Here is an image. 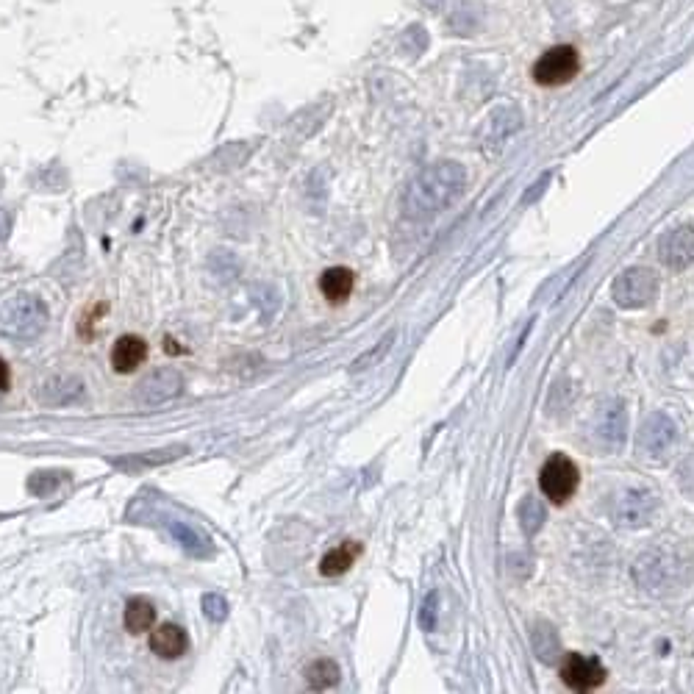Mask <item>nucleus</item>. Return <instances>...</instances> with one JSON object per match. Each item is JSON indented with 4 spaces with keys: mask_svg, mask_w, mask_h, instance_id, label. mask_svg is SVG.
Listing matches in <instances>:
<instances>
[{
    "mask_svg": "<svg viewBox=\"0 0 694 694\" xmlns=\"http://www.w3.org/2000/svg\"><path fill=\"white\" fill-rule=\"evenodd\" d=\"M467 184L464 167L456 162H442L422 170L406 189L403 209L411 220H425L434 217L439 211L450 209L461 198Z\"/></svg>",
    "mask_w": 694,
    "mask_h": 694,
    "instance_id": "1",
    "label": "nucleus"
},
{
    "mask_svg": "<svg viewBox=\"0 0 694 694\" xmlns=\"http://www.w3.org/2000/svg\"><path fill=\"white\" fill-rule=\"evenodd\" d=\"M48 325V306L34 295H14L0 306V336L9 342H34Z\"/></svg>",
    "mask_w": 694,
    "mask_h": 694,
    "instance_id": "2",
    "label": "nucleus"
},
{
    "mask_svg": "<svg viewBox=\"0 0 694 694\" xmlns=\"http://www.w3.org/2000/svg\"><path fill=\"white\" fill-rule=\"evenodd\" d=\"M581 70V56L572 45H558L542 53L533 64V81L542 87H561L570 84L572 78Z\"/></svg>",
    "mask_w": 694,
    "mask_h": 694,
    "instance_id": "3",
    "label": "nucleus"
},
{
    "mask_svg": "<svg viewBox=\"0 0 694 694\" xmlns=\"http://www.w3.org/2000/svg\"><path fill=\"white\" fill-rule=\"evenodd\" d=\"M658 295V278L647 267H631L617 275L611 286V298L620 303L622 309H642Z\"/></svg>",
    "mask_w": 694,
    "mask_h": 694,
    "instance_id": "4",
    "label": "nucleus"
},
{
    "mask_svg": "<svg viewBox=\"0 0 694 694\" xmlns=\"http://www.w3.org/2000/svg\"><path fill=\"white\" fill-rule=\"evenodd\" d=\"M578 484H581V472L575 467V461L570 456H564V453L550 456L542 472H539V486L553 503H567L575 495Z\"/></svg>",
    "mask_w": 694,
    "mask_h": 694,
    "instance_id": "5",
    "label": "nucleus"
},
{
    "mask_svg": "<svg viewBox=\"0 0 694 694\" xmlns=\"http://www.w3.org/2000/svg\"><path fill=\"white\" fill-rule=\"evenodd\" d=\"M678 572H681V564L664 553V550H653V553H645V556L636 561V581L642 589L653 592V595H661V592H670L672 586L678 583Z\"/></svg>",
    "mask_w": 694,
    "mask_h": 694,
    "instance_id": "6",
    "label": "nucleus"
},
{
    "mask_svg": "<svg viewBox=\"0 0 694 694\" xmlns=\"http://www.w3.org/2000/svg\"><path fill=\"white\" fill-rule=\"evenodd\" d=\"M656 511V495L647 492V489H628V492H620L611 503V520L620 528H628V531H636V528H645L650 517Z\"/></svg>",
    "mask_w": 694,
    "mask_h": 694,
    "instance_id": "7",
    "label": "nucleus"
},
{
    "mask_svg": "<svg viewBox=\"0 0 694 694\" xmlns=\"http://www.w3.org/2000/svg\"><path fill=\"white\" fill-rule=\"evenodd\" d=\"M675 422L664 414V411H653L650 417H645L639 436H636V450L645 459H664L670 453V447L675 445Z\"/></svg>",
    "mask_w": 694,
    "mask_h": 694,
    "instance_id": "8",
    "label": "nucleus"
},
{
    "mask_svg": "<svg viewBox=\"0 0 694 694\" xmlns=\"http://www.w3.org/2000/svg\"><path fill=\"white\" fill-rule=\"evenodd\" d=\"M561 678L567 686L578 689V692H592L600 683L606 681V667L592 656H581V653H570L561 661Z\"/></svg>",
    "mask_w": 694,
    "mask_h": 694,
    "instance_id": "9",
    "label": "nucleus"
},
{
    "mask_svg": "<svg viewBox=\"0 0 694 694\" xmlns=\"http://www.w3.org/2000/svg\"><path fill=\"white\" fill-rule=\"evenodd\" d=\"M595 442L606 450H620L628 434V414L622 409V403H606L603 409L597 411V420L592 425Z\"/></svg>",
    "mask_w": 694,
    "mask_h": 694,
    "instance_id": "10",
    "label": "nucleus"
},
{
    "mask_svg": "<svg viewBox=\"0 0 694 694\" xmlns=\"http://www.w3.org/2000/svg\"><path fill=\"white\" fill-rule=\"evenodd\" d=\"M658 256L672 270H683L694 261V231L689 225H681L670 234L661 236L658 242Z\"/></svg>",
    "mask_w": 694,
    "mask_h": 694,
    "instance_id": "11",
    "label": "nucleus"
},
{
    "mask_svg": "<svg viewBox=\"0 0 694 694\" xmlns=\"http://www.w3.org/2000/svg\"><path fill=\"white\" fill-rule=\"evenodd\" d=\"M178 389H181V375L178 372L170 370V367L156 370L137 386V403L142 409H153V406H159L164 400L178 395Z\"/></svg>",
    "mask_w": 694,
    "mask_h": 694,
    "instance_id": "12",
    "label": "nucleus"
},
{
    "mask_svg": "<svg viewBox=\"0 0 694 694\" xmlns=\"http://www.w3.org/2000/svg\"><path fill=\"white\" fill-rule=\"evenodd\" d=\"M145 359H148V345H145L142 336H120V339L114 342L112 367L120 372V375L134 372Z\"/></svg>",
    "mask_w": 694,
    "mask_h": 694,
    "instance_id": "13",
    "label": "nucleus"
},
{
    "mask_svg": "<svg viewBox=\"0 0 694 694\" xmlns=\"http://www.w3.org/2000/svg\"><path fill=\"white\" fill-rule=\"evenodd\" d=\"M186 647H189V636L181 625H173V622H164L159 625L153 636H150V650L159 658H178L184 656Z\"/></svg>",
    "mask_w": 694,
    "mask_h": 694,
    "instance_id": "14",
    "label": "nucleus"
},
{
    "mask_svg": "<svg viewBox=\"0 0 694 694\" xmlns=\"http://www.w3.org/2000/svg\"><path fill=\"white\" fill-rule=\"evenodd\" d=\"M84 392V384L73 378V375H64V378H50L48 384L42 386L39 392V400L48 403V406H64V403H73Z\"/></svg>",
    "mask_w": 694,
    "mask_h": 694,
    "instance_id": "15",
    "label": "nucleus"
},
{
    "mask_svg": "<svg viewBox=\"0 0 694 694\" xmlns=\"http://www.w3.org/2000/svg\"><path fill=\"white\" fill-rule=\"evenodd\" d=\"M167 528H170V533H173V539L178 542V545L184 547L189 556L195 558H209L211 553H214V547H211V542L203 536V533H198L195 528H189L186 522L181 520H167Z\"/></svg>",
    "mask_w": 694,
    "mask_h": 694,
    "instance_id": "16",
    "label": "nucleus"
},
{
    "mask_svg": "<svg viewBox=\"0 0 694 694\" xmlns=\"http://www.w3.org/2000/svg\"><path fill=\"white\" fill-rule=\"evenodd\" d=\"M359 553H361L359 542H345V545L334 547V550H328V553L323 556V561H320V572H323L325 578L345 575V572L353 567V561L359 558Z\"/></svg>",
    "mask_w": 694,
    "mask_h": 694,
    "instance_id": "17",
    "label": "nucleus"
},
{
    "mask_svg": "<svg viewBox=\"0 0 694 694\" xmlns=\"http://www.w3.org/2000/svg\"><path fill=\"white\" fill-rule=\"evenodd\" d=\"M353 284H356V275L350 273L347 267H331V270H325L320 275V292L334 303H342L353 292Z\"/></svg>",
    "mask_w": 694,
    "mask_h": 694,
    "instance_id": "18",
    "label": "nucleus"
},
{
    "mask_svg": "<svg viewBox=\"0 0 694 694\" xmlns=\"http://www.w3.org/2000/svg\"><path fill=\"white\" fill-rule=\"evenodd\" d=\"M123 622L131 633L150 631L153 622H156V606H153L150 600H145V597H134V600H128V606H125Z\"/></svg>",
    "mask_w": 694,
    "mask_h": 694,
    "instance_id": "19",
    "label": "nucleus"
},
{
    "mask_svg": "<svg viewBox=\"0 0 694 694\" xmlns=\"http://www.w3.org/2000/svg\"><path fill=\"white\" fill-rule=\"evenodd\" d=\"M306 681H309L311 689H328V686H334L339 681V667H336L334 661H328V658L314 661L309 670H306Z\"/></svg>",
    "mask_w": 694,
    "mask_h": 694,
    "instance_id": "20",
    "label": "nucleus"
},
{
    "mask_svg": "<svg viewBox=\"0 0 694 694\" xmlns=\"http://www.w3.org/2000/svg\"><path fill=\"white\" fill-rule=\"evenodd\" d=\"M520 520H522V531L533 536V533L542 528V520H545V509L539 506V500L533 497H525L520 506Z\"/></svg>",
    "mask_w": 694,
    "mask_h": 694,
    "instance_id": "21",
    "label": "nucleus"
},
{
    "mask_svg": "<svg viewBox=\"0 0 694 694\" xmlns=\"http://www.w3.org/2000/svg\"><path fill=\"white\" fill-rule=\"evenodd\" d=\"M203 614H206V620L223 622L228 617V600L223 595H214V592L203 595Z\"/></svg>",
    "mask_w": 694,
    "mask_h": 694,
    "instance_id": "22",
    "label": "nucleus"
},
{
    "mask_svg": "<svg viewBox=\"0 0 694 694\" xmlns=\"http://www.w3.org/2000/svg\"><path fill=\"white\" fill-rule=\"evenodd\" d=\"M436 611H439V595L431 592V595L425 597V603H422V614H420V622L425 631H434L436 628Z\"/></svg>",
    "mask_w": 694,
    "mask_h": 694,
    "instance_id": "23",
    "label": "nucleus"
},
{
    "mask_svg": "<svg viewBox=\"0 0 694 694\" xmlns=\"http://www.w3.org/2000/svg\"><path fill=\"white\" fill-rule=\"evenodd\" d=\"M9 231H12V214L9 211L0 209V242L9 236Z\"/></svg>",
    "mask_w": 694,
    "mask_h": 694,
    "instance_id": "24",
    "label": "nucleus"
},
{
    "mask_svg": "<svg viewBox=\"0 0 694 694\" xmlns=\"http://www.w3.org/2000/svg\"><path fill=\"white\" fill-rule=\"evenodd\" d=\"M6 389H9V367L0 359V392H6Z\"/></svg>",
    "mask_w": 694,
    "mask_h": 694,
    "instance_id": "25",
    "label": "nucleus"
}]
</instances>
